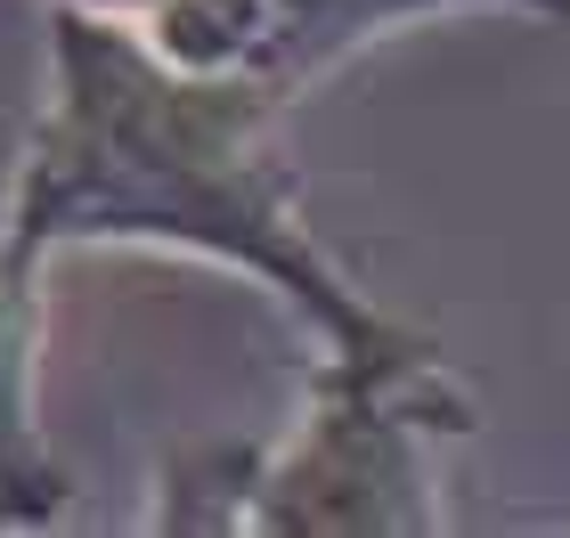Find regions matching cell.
<instances>
[{"label": "cell", "mask_w": 570, "mask_h": 538, "mask_svg": "<svg viewBox=\"0 0 570 538\" xmlns=\"http://www.w3.org/2000/svg\"><path fill=\"white\" fill-rule=\"evenodd\" d=\"M285 107L237 66H171L107 17L49 9V90L0 228L24 253L147 245L245 270L294 311L318 351H407L424 326L392 319L318 245Z\"/></svg>", "instance_id": "6da1fadb"}, {"label": "cell", "mask_w": 570, "mask_h": 538, "mask_svg": "<svg viewBox=\"0 0 570 538\" xmlns=\"http://www.w3.org/2000/svg\"><path fill=\"white\" fill-rule=\"evenodd\" d=\"M473 432V392L440 368V343L318 351L309 408L262 449L245 530L269 538H416L440 530V441Z\"/></svg>", "instance_id": "7a4b0ae2"}, {"label": "cell", "mask_w": 570, "mask_h": 538, "mask_svg": "<svg viewBox=\"0 0 570 538\" xmlns=\"http://www.w3.org/2000/svg\"><path fill=\"white\" fill-rule=\"evenodd\" d=\"M456 9H505V17H538V25L570 33V0H228V17H237V74L269 82L277 98H302L318 74L375 49L383 33L424 25V17H456Z\"/></svg>", "instance_id": "3957f363"}, {"label": "cell", "mask_w": 570, "mask_h": 538, "mask_svg": "<svg viewBox=\"0 0 570 538\" xmlns=\"http://www.w3.org/2000/svg\"><path fill=\"white\" fill-rule=\"evenodd\" d=\"M41 253L0 228V530H49L73 498L41 432Z\"/></svg>", "instance_id": "277c9868"}, {"label": "cell", "mask_w": 570, "mask_h": 538, "mask_svg": "<svg viewBox=\"0 0 570 538\" xmlns=\"http://www.w3.org/2000/svg\"><path fill=\"white\" fill-rule=\"evenodd\" d=\"M253 473H262V441L179 449L171 466H164V506H155V530H245Z\"/></svg>", "instance_id": "5b68a950"}, {"label": "cell", "mask_w": 570, "mask_h": 538, "mask_svg": "<svg viewBox=\"0 0 570 538\" xmlns=\"http://www.w3.org/2000/svg\"><path fill=\"white\" fill-rule=\"evenodd\" d=\"M49 9L107 17L171 66H237V17H228V0H49Z\"/></svg>", "instance_id": "8992f818"}]
</instances>
